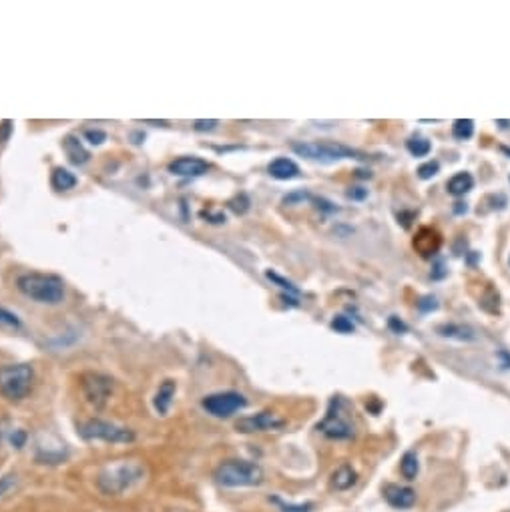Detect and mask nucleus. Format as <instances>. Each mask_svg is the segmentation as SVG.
I'll return each instance as SVG.
<instances>
[{"label":"nucleus","instance_id":"nucleus-1","mask_svg":"<svg viewBox=\"0 0 510 512\" xmlns=\"http://www.w3.org/2000/svg\"><path fill=\"white\" fill-rule=\"evenodd\" d=\"M16 287L22 296L39 303L57 305L64 300V282L53 273H25L16 279Z\"/></svg>","mask_w":510,"mask_h":512},{"label":"nucleus","instance_id":"nucleus-2","mask_svg":"<svg viewBox=\"0 0 510 512\" xmlns=\"http://www.w3.org/2000/svg\"><path fill=\"white\" fill-rule=\"evenodd\" d=\"M213 478L227 488L237 486H259L263 482V470L255 462L247 460H226L215 468Z\"/></svg>","mask_w":510,"mask_h":512},{"label":"nucleus","instance_id":"nucleus-3","mask_svg":"<svg viewBox=\"0 0 510 512\" xmlns=\"http://www.w3.org/2000/svg\"><path fill=\"white\" fill-rule=\"evenodd\" d=\"M143 478V466L133 460H120L103 468L99 474V486L106 494H120Z\"/></svg>","mask_w":510,"mask_h":512},{"label":"nucleus","instance_id":"nucleus-4","mask_svg":"<svg viewBox=\"0 0 510 512\" xmlns=\"http://www.w3.org/2000/svg\"><path fill=\"white\" fill-rule=\"evenodd\" d=\"M291 149L296 151L300 157H305L310 161H319V163H336L342 159H364L358 151L352 147H345L336 141H310V143H294Z\"/></svg>","mask_w":510,"mask_h":512},{"label":"nucleus","instance_id":"nucleus-5","mask_svg":"<svg viewBox=\"0 0 510 512\" xmlns=\"http://www.w3.org/2000/svg\"><path fill=\"white\" fill-rule=\"evenodd\" d=\"M34 372L29 364H13L0 368V396L6 400L18 402L27 398V394L32 388Z\"/></svg>","mask_w":510,"mask_h":512},{"label":"nucleus","instance_id":"nucleus-6","mask_svg":"<svg viewBox=\"0 0 510 512\" xmlns=\"http://www.w3.org/2000/svg\"><path fill=\"white\" fill-rule=\"evenodd\" d=\"M78 434L83 440H103V442H113V444H127V442L135 440L133 430L117 426L113 422L99 420V418L85 422L78 428Z\"/></svg>","mask_w":510,"mask_h":512},{"label":"nucleus","instance_id":"nucleus-7","mask_svg":"<svg viewBox=\"0 0 510 512\" xmlns=\"http://www.w3.org/2000/svg\"><path fill=\"white\" fill-rule=\"evenodd\" d=\"M317 430L324 436L333 438V440H345V438L354 436V426H352L347 414L344 412V402L340 398L331 402L326 418L317 424Z\"/></svg>","mask_w":510,"mask_h":512},{"label":"nucleus","instance_id":"nucleus-8","mask_svg":"<svg viewBox=\"0 0 510 512\" xmlns=\"http://www.w3.org/2000/svg\"><path fill=\"white\" fill-rule=\"evenodd\" d=\"M201 406L207 410V414L215 416V418H229L235 412H240L247 406V400H245V396H241L237 392H219V394L205 396Z\"/></svg>","mask_w":510,"mask_h":512},{"label":"nucleus","instance_id":"nucleus-9","mask_svg":"<svg viewBox=\"0 0 510 512\" xmlns=\"http://www.w3.org/2000/svg\"><path fill=\"white\" fill-rule=\"evenodd\" d=\"M81 388H83V394H85L90 406L103 410L109 402V398H111V394H113V380L109 376H103V374L89 372L81 378Z\"/></svg>","mask_w":510,"mask_h":512},{"label":"nucleus","instance_id":"nucleus-10","mask_svg":"<svg viewBox=\"0 0 510 512\" xmlns=\"http://www.w3.org/2000/svg\"><path fill=\"white\" fill-rule=\"evenodd\" d=\"M285 420L280 418L273 412H259L255 416H245L240 418L235 428L243 432V434H254V432H268V430H280L284 428Z\"/></svg>","mask_w":510,"mask_h":512},{"label":"nucleus","instance_id":"nucleus-11","mask_svg":"<svg viewBox=\"0 0 510 512\" xmlns=\"http://www.w3.org/2000/svg\"><path fill=\"white\" fill-rule=\"evenodd\" d=\"M209 163L199 157H179L173 163H169V171L179 177H199L209 171Z\"/></svg>","mask_w":510,"mask_h":512},{"label":"nucleus","instance_id":"nucleus-12","mask_svg":"<svg viewBox=\"0 0 510 512\" xmlns=\"http://www.w3.org/2000/svg\"><path fill=\"white\" fill-rule=\"evenodd\" d=\"M384 498L394 508H412L416 502V492L408 486H398V484H386L384 486Z\"/></svg>","mask_w":510,"mask_h":512},{"label":"nucleus","instance_id":"nucleus-13","mask_svg":"<svg viewBox=\"0 0 510 512\" xmlns=\"http://www.w3.org/2000/svg\"><path fill=\"white\" fill-rule=\"evenodd\" d=\"M270 175L277 181H289L300 177V167L296 165V161L287 159V157H277L275 161H271L268 167Z\"/></svg>","mask_w":510,"mask_h":512},{"label":"nucleus","instance_id":"nucleus-14","mask_svg":"<svg viewBox=\"0 0 510 512\" xmlns=\"http://www.w3.org/2000/svg\"><path fill=\"white\" fill-rule=\"evenodd\" d=\"M436 331H438V335L456 340V342H474L476 340V331L470 326H464V324H440Z\"/></svg>","mask_w":510,"mask_h":512},{"label":"nucleus","instance_id":"nucleus-15","mask_svg":"<svg viewBox=\"0 0 510 512\" xmlns=\"http://www.w3.org/2000/svg\"><path fill=\"white\" fill-rule=\"evenodd\" d=\"M62 147H64V153L67 157L71 159V163L75 165H83L89 161V151L83 147V143L76 139V137L69 135L64 141H62Z\"/></svg>","mask_w":510,"mask_h":512},{"label":"nucleus","instance_id":"nucleus-16","mask_svg":"<svg viewBox=\"0 0 510 512\" xmlns=\"http://www.w3.org/2000/svg\"><path fill=\"white\" fill-rule=\"evenodd\" d=\"M472 187H474V177H472L468 171H460V173H456V175L450 177V181L446 183L448 193L454 197L466 195L468 191H472Z\"/></svg>","mask_w":510,"mask_h":512},{"label":"nucleus","instance_id":"nucleus-17","mask_svg":"<svg viewBox=\"0 0 510 512\" xmlns=\"http://www.w3.org/2000/svg\"><path fill=\"white\" fill-rule=\"evenodd\" d=\"M175 390H177V384L173 380H165L159 390H157V396H155V408L159 410V414L165 416L169 412V406L173 402V396H175Z\"/></svg>","mask_w":510,"mask_h":512},{"label":"nucleus","instance_id":"nucleus-18","mask_svg":"<svg viewBox=\"0 0 510 512\" xmlns=\"http://www.w3.org/2000/svg\"><path fill=\"white\" fill-rule=\"evenodd\" d=\"M356 480H358L356 470L350 464H342L331 474V484H333L336 490H347V488H352L356 484Z\"/></svg>","mask_w":510,"mask_h":512},{"label":"nucleus","instance_id":"nucleus-19","mask_svg":"<svg viewBox=\"0 0 510 512\" xmlns=\"http://www.w3.org/2000/svg\"><path fill=\"white\" fill-rule=\"evenodd\" d=\"M430 233H432V229H428V227H424L420 229V233L414 237V247L420 251V256L428 257V256H434L436 251H438V247H440V243H432V240H440V235L436 233L432 240H428L430 237Z\"/></svg>","mask_w":510,"mask_h":512},{"label":"nucleus","instance_id":"nucleus-20","mask_svg":"<svg viewBox=\"0 0 510 512\" xmlns=\"http://www.w3.org/2000/svg\"><path fill=\"white\" fill-rule=\"evenodd\" d=\"M50 185H53V189H57V191H69V189H73L76 185V177L69 171V169L57 167V169H53Z\"/></svg>","mask_w":510,"mask_h":512},{"label":"nucleus","instance_id":"nucleus-21","mask_svg":"<svg viewBox=\"0 0 510 512\" xmlns=\"http://www.w3.org/2000/svg\"><path fill=\"white\" fill-rule=\"evenodd\" d=\"M418 470H420V464H418V456L414 452H406L402 456V462H400V472L404 476L406 480H414L418 476Z\"/></svg>","mask_w":510,"mask_h":512},{"label":"nucleus","instance_id":"nucleus-22","mask_svg":"<svg viewBox=\"0 0 510 512\" xmlns=\"http://www.w3.org/2000/svg\"><path fill=\"white\" fill-rule=\"evenodd\" d=\"M406 149H408L410 155H414V157H426L432 151V145L424 137H412V139L406 141Z\"/></svg>","mask_w":510,"mask_h":512},{"label":"nucleus","instance_id":"nucleus-23","mask_svg":"<svg viewBox=\"0 0 510 512\" xmlns=\"http://www.w3.org/2000/svg\"><path fill=\"white\" fill-rule=\"evenodd\" d=\"M452 135L458 141H466L474 135V120L472 119H456L452 125Z\"/></svg>","mask_w":510,"mask_h":512},{"label":"nucleus","instance_id":"nucleus-24","mask_svg":"<svg viewBox=\"0 0 510 512\" xmlns=\"http://www.w3.org/2000/svg\"><path fill=\"white\" fill-rule=\"evenodd\" d=\"M331 328L336 331H340V333H352L354 331V324H352L350 317L336 316L331 319Z\"/></svg>","mask_w":510,"mask_h":512},{"label":"nucleus","instance_id":"nucleus-25","mask_svg":"<svg viewBox=\"0 0 510 512\" xmlns=\"http://www.w3.org/2000/svg\"><path fill=\"white\" fill-rule=\"evenodd\" d=\"M438 171H440V163H438V161H428V163H424V165L418 167V177L424 181L432 179Z\"/></svg>","mask_w":510,"mask_h":512},{"label":"nucleus","instance_id":"nucleus-26","mask_svg":"<svg viewBox=\"0 0 510 512\" xmlns=\"http://www.w3.org/2000/svg\"><path fill=\"white\" fill-rule=\"evenodd\" d=\"M0 324L2 326H8V328H20V319L13 312L2 310V307H0Z\"/></svg>","mask_w":510,"mask_h":512},{"label":"nucleus","instance_id":"nucleus-27","mask_svg":"<svg viewBox=\"0 0 510 512\" xmlns=\"http://www.w3.org/2000/svg\"><path fill=\"white\" fill-rule=\"evenodd\" d=\"M268 277H270V279H273L275 284H280V287H284V289H287V291H294V293H298V287L294 286L291 282H285L282 275H277V273H273V271H268Z\"/></svg>","mask_w":510,"mask_h":512},{"label":"nucleus","instance_id":"nucleus-28","mask_svg":"<svg viewBox=\"0 0 510 512\" xmlns=\"http://www.w3.org/2000/svg\"><path fill=\"white\" fill-rule=\"evenodd\" d=\"M273 502H275V504H280L284 512H312V508H314L312 504H303V506H289V504H284L280 498H273Z\"/></svg>","mask_w":510,"mask_h":512},{"label":"nucleus","instance_id":"nucleus-29","mask_svg":"<svg viewBox=\"0 0 510 512\" xmlns=\"http://www.w3.org/2000/svg\"><path fill=\"white\" fill-rule=\"evenodd\" d=\"M16 484V476L13 474H8V476H4V478H0V497H4L13 486Z\"/></svg>","mask_w":510,"mask_h":512},{"label":"nucleus","instance_id":"nucleus-30","mask_svg":"<svg viewBox=\"0 0 510 512\" xmlns=\"http://www.w3.org/2000/svg\"><path fill=\"white\" fill-rule=\"evenodd\" d=\"M219 123L215 119L211 120H195V131H213Z\"/></svg>","mask_w":510,"mask_h":512},{"label":"nucleus","instance_id":"nucleus-31","mask_svg":"<svg viewBox=\"0 0 510 512\" xmlns=\"http://www.w3.org/2000/svg\"><path fill=\"white\" fill-rule=\"evenodd\" d=\"M418 307H420L422 312H430V310H436L438 307V301H436V298H424L422 301H418Z\"/></svg>","mask_w":510,"mask_h":512},{"label":"nucleus","instance_id":"nucleus-32","mask_svg":"<svg viewBox=\"0 0 510 512\" xmlns=\"http://www.w3.org/2000/svg\"><path fill=\"white\" fill-rule=\"evenodd\" d=\"M85 135H87V139H90L92 145H101V143L106 139V135L103 131H87Z\"/></svg>","mask_w":510,"mask_h":512},{"label":"nucleus","instance_id":"nucleus-33","mask_svg":"<svg viewBox=\"0 0 510 512\" xmlns=\"http://www.w3.org/2000/svg\"><path fill=\"white\" fill-rule=\"evenodd\" d=\"M390 328L394 331H398V333H400V331H406L404 324H402V321H398V317H394V316L390 317Z\"/></svg>","mask_w":510,"mask_h":512},{"label":"nucleus","instance_id":"nucleus-34","mask_svg":"<svg viewBox=\"0 0 510 512\" xmlns=\"http://www.w3.org/2000/svg\"><path fill=\"white\" fill-rule=\"evenodd\" d=\"M347 195L356 197V199H361V197H366V191H350Z\"/></svg>","mask_w":510,"mask_h":512},{"label":"nucleus","instance_id":"nucleus-35","mask_svg":"<svg viewBox=\"0 0 510 512\" xmlns=\"http://www.w3.org/2000/svg\"><path fill=\"white\" fill-rule=\"evenodd\" d=\"M509 261H510V259H509Z\"/></svg>","mask_w":510,"mask_h":512}]
</instances>
